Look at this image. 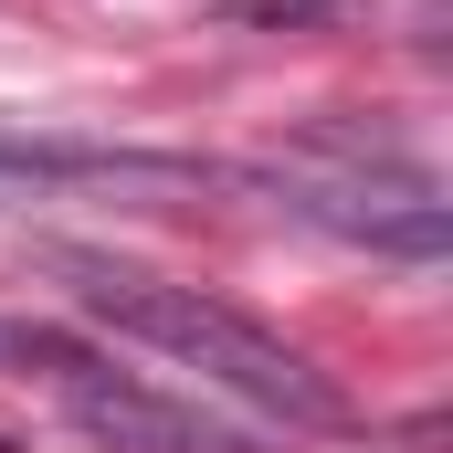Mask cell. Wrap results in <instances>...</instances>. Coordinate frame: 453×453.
Listing matches in <instances>:
<instances>
[{
	"mask_svg": "<svg viewBox=\"0 0 453 453\" xmlns=\"http://www.w3.org/2000/svg\"><path fill=\"white\" fill-rule=\"evenodd\" d=\"M232 180H253L274 211L338 232L358 253H390V264H443V242H453L443 180H433L411 148H390V137H369V127H348V116L296 127L285 148H264V158L232 169Z\"/></svg>",
	"mask_w": 453,
	"mask_h": 453,
	"instance_id": "obj_2",
	"label": "cell"
},
{
	"mask_svg": "<svg viewBox=\"0 0 453 453\" xmlns=\"http://www.w3.org/2000/svg\"><path fill=\"white\" fill-rule=\"evenodd\" d=\"M42 274H53L96 327L158 348V358H180V369H201L222 401L285 422V433H338L348 422L338 380H327L306 348H285L274 327H253L242 306L201 296V285H169V274H148V264H116V253H96V242H42Z\"/></svg>",
	"mask_w": 453,
	"mask_h": 453,
	"instance_id": "obj_1",
	"label": "cell"
},
{
	"mask_svg": "<svg viewBox=\"0 0 453 453\" xmlns=\"http://www.w3.org/2000/svg\"><path fill=\"white\" fill-rule=\"evenodd\" d=\"M96 348L74 338V327H42V317H0V380H64V369H85Z\"/></svg>",
	"mask_w": 453,
	"mask_h": 453,
	"instance_id": "obj_5",
	"label": "cell"
},
{
	"mask_svg": "<svg viewBox=\"0 0 453 453\" xmlns=\"http://www.w3.org/2000/svg\"><path fill=\"white\" fill-rule=\"evenodd\" d=\"M222 21H242V32H327V21H348V0H222Z\"/></svg>",
	"mask_w": 453,
	"mask_h": 453,
	"instance_id": "obj_6",
	"label": "cell"
},
{
	"mask_svg": "<svg viewBox=\"0 0 453 453\" xmlns=\"http://www.w3.org/2000/svg\"><path fill=\"white\" fill-rule=\"evenodd\" d=\"M232 169L211 158H169V148H64V137H0V211L32 201H127V211H169V201H211Z\"/></svg>",
	"mask_w": 453,
	"mask_h": 453,
	"instance_id": "obj_3",
	"label": "cell"
},
{
	"mask_svg": "<svg viewBox=\"0 0 453 453\" xmlns=\"http://www.w3.org/2000/svg\"><path fill=\"white\" fill-rule=\"evenodd\" d=\"M53 401H64V422H74L96 453H264V433H242V422H222V411H201V401H169V390L106 369V358L64 369Z\"/></svg>",
	"mask_w": 453,
	"mask_h": 453,
	"instance_id": "obj_4",
	"label": "cell"
}]
</instances>
